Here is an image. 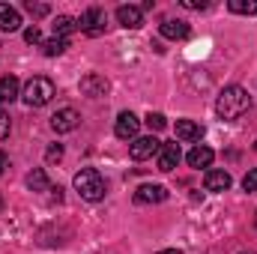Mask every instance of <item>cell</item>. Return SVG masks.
Segmentation results:
<instances>
[{"label": "cell", "instance_id": "d4e9b609", "mask_svg": "<svg viewBox=\"0 0 257 254\" xmlns=\"http://www.w3.org/2000/svg\"><path fill=\"white\" fill-rule=\"evenodd\" d=\"M242 189L245 191H257V168H251V171L242 177Z\"/></svg>", "mask_w": 257, "mask_h": 254}, {"label": "cell", "instance_id": "277c9868", "mask_svg": "<svg viewBox=\"0 0 257 254\" xmlns=\"http://www.w3.org/2000/svg\"><path fill=\"white\" fill-rule=\"evenodd\" d=\"M78 30L81 33H87V36H102L105 33V12L99 9V6H90L84 15H81V21H78Z\"/></svg>", "mask_w": 257, "mask_h": 254}, {"label": "cell", "instance_id": "d6986e66", "mask_svg": "<svg viewBox=\"0 0 257 254\" xmlns=\"http://www.w3.org/2000/svg\"><path fill=\"white\" fill-rule=\"evenodd\" d=\"M78 30V18H72V15H60L57 21H54V36H60L66 39L69 33H75Z\"/></svg>", "mask_w": 257, "mask_h": 254}, {"label": "cell", "instance_id": "44dd1931", "mask_svg": "<svg viewBox=\"0 0 257 254\" xmlns=\"http://www.w3.org/2000/svg\"><path fill=\"white\" fill-rule=\"evenodd\" d=\"M227 9L236 12V15H254L257 12V0H230Z\"/></svg>", "mask_w": 257, "mask_h": 254}, {"label": "cell", "instance_id": "30bf717a", "mask_svg": "<svg viewBox=\"0 0 257 254\" xmlns=\"http://www.w3.org/2000/svg\"><path fill=\"white\" fill-rule=\"evenodd\" d=\"M230 183H233V180H230V174H227V171L209 168V171L203 174V189H206V191H215V194H218V191H227V189H230Z\"/></svg>", "mask_w": 257, "mask_h": 254}, {"label": "cell", "instance_id": "484cf974", "mask_svg": "<svg viewBox=\"0 0 257 254\" xmlns=\"http://www.w3.org/2000/svg\"><path fill=\"white\" fill-rule=\"evenodd\" d=\"M9 129H12V123H9V114L0 108V141H3V138H9Z\"/></svg>", "mask_w": 257, "mask_h": 254}, {"label": "cell", "instance_id": "3957f363", "mask_svg": "<svg viewBox=\"0 0 257 254\" xmlns=\"http://www.w3.org/2000/svg\"><path fill=\"white\" fill-rule=\"evenodd\" d=\"M75 191H78L84 200H90V203L102 200V197H105V180H102V174H99L96 168H81V171L75 174Z\"/></svg>", "mask_w": 257, "mask_h": 254}, {"label": "cell", "instance_id": "ffe728a7", "mask_svg": "<svg viewBox=\"0 0 257 254\" xmlns=\"http://www.w3.org/2000/svg\"><path fill=\"white\" fill-rule=\"evenodd\" d=\"M45 57H60L66 48H69V39H60V36H51V39H45Z\"/></svg>", "mask_w": 257, "mask_h": 254}, {"label": "cell", "instance_id": "4fadbf2b", "mask_svg": "<svg viewBox=\"0 0 257 254\" xmlns=\"http://www.w3.org/2000/svg\"><path fill=\"white\" fill-rule=\"evenodd\" d=\"M159 33L165 36V39H186L189 36V24L186 21H180V18H165L162 24H159Z\"/></svg>", "mask_w": 257, "mask_h": 254}, {"label": "cell", "instance_id": "ba28073f", "mask_svg": "<svg viewBox=\"0 0 257 254\" xmlns=\"http://www.w3.org/2000/svg\"><path fill=\"white\" fill-rule=\"evenodd\" d=\"M138 129H141V120H138L132 111H123V114L117 117L114 135H117L120 141H135V138H138Z\"/></svg>", "mask_w": 257, "mask_h": 254}, {"label": "cell", "instance_id": "83f0119b", "mask_svg": "<svg viewBox=\"0 0 257 254\" xmlns=\"http://www.w3.org/2000/svg\"><path fill=\"white\" fill-rule=\"evenodd\" d=\"M180 3H183L186 9H206V6H209L206 0H180Z\"/></svg>", "mask_w": 257, "mask_h": 254}, {"label": "cell", "instance_id": "ac0fdd59", "mask_svg": "<svg viewBox=\"0 0 257 254\" xmlns=\"http://www.w3.org/2000/svg\"><path fill=\"white\" fill-rule=\"evenodd\" d=\"M27 189L30 191H51V183H48V174L42 168H33L27 174Z\"/></svg>", "mask_w": 257, "mask_h": 254}, {"label": "cell", "instance_id": "9a60e30c", "mask_svg": "<svg viewBox=\"0 0 257 254\" xmlns=\"http://www.w3.org/2000/svg\"><path fill=\"white\" fill-rule=\"evenodd\" d=\"M200 135H203V126L200 123H194V120H177V138L180 141L194 144V141H200Z\"/></svg>", "mask_w": 257, "mask_h": 254}, {"label": "cell", "instance_id": "9c48e42d", "mask_svg": "<svg viewBox=\"0 0 257 254\" xmlns=\"http://www.w3.org/2000/svg\"><path fill=\"white\" fill-rule=\"evenodd\" d=\"M180 159H183L180 144H162V150H159V171L171 174V171L180 165Z\"/></svg>", "mask_w": 257, "mask_h": 254}, {"label": "cell", "instance_id": "8fae6325", "mask_svg": "<svg viewBox=\"0 0 257 254\" xmlns=\"http://www.w3.org/2000/svg\"><path fill=\"white\" fill-rule=\"evenodd\" d=\"M165 197H168V189L156 186V183H144L135 191V203H162Z\"/></svg>", "mask_w": 257, "mask_h": 254}, {"label": "cell", "instance_id": "2e32d148", "mask_svg": "<svg viewBox=\"0 0 257 254\" xmlns=\"http://www.w3.org/2000/svg\"><path fill=\"white\" fill-rule=\"evenodd\" d=\"M21 96V84L15 75H3L0 78V102H15Z\"/></svg>", "mask_w": 257, "mask_h": 254}, {"label": "cell", "instance_id": "6da1fadb", "mask_svg": "<svg viewBox=\"0 0 257 254\" xmlns=\"http://www.w3.org/2000/svg\"><path fill=\"white\" fill-rule=\"evenodd\" d=\"M248 108H251V96H248V90L239 87V84L224 87V90L218 93V99H215V114H218L221 120H239L242 114H248Z\"/></svg>", "mask_w": 257, "mask_h": 254}, {"label": "cell", "instance_id": "4dcf8cb0", "mask_svg": "<svg viewBox=\"0 0 257 254\" xmlns=\"http://www.w3.org/2000/svg\"><path fill=\"white\" fill-rule=\"evenodd\" d=\"M0 209H3V197H0Z\"/></svg>", "mask_w": 257, "mask_h": 254}, {"label": "cell", "instance_id": "52a82bcc", "mask_svg": "<svg viewBox=\"0 0 257 254\" xmlns=\"http://www.w3.org/2000/svg\"><path fill=\"white\" fill-rule=\"evenodd\" d=\"M108 90H111V84H108V78H105V75L90 72V75H84V78H81V93H84V96H90V99H99V96H105Z\"/></svg>", "mask_w": 257, "mask_h": 254}, {"label": "cell", "instance_id": "5bb4252c", "mask_svg": "<svg viewBox=\"0 0 257 254\" xmlns=\"http://www.w3.org/2000/svg\"><path fill=\"white\" fill-rule=\"evenodd\" d=\"M0 30L3 33H15L21 30V12L9 3H0Z\"/></svg>", "mask_w": 257, "mask_h": 254}, {"label": "cell", "instance_id": "1f68e13d", "mask_svg": "<svg viewBox=\"0 0 257 254\" xmlns=\"http://www.w3.org/2000/svg\"><path fill=\"white\" fill-rule=\"evenodd\" d=\"M254 224H257V218H254Z\"/></svg>", "mask_w": 257, "mask_h": 254}, {"label": "cell", "instance_id": "f1b7e54d", "mask_svg": "<svg viewBox=\"0 0 257 254\" xmlns=\"http://www.w3.org/2000/svg\"><path fill=\"white\" fill-rule=\"evenodd\" d=\"M159 254H183L180 248H165V251H159Z\"/></svg>", "mask_w": 257, "mask_h": 254}, {"label": "cell", "instance_id": "cb8c5ba5", "mask_svg": "<svg viewBox=\"0 0 257 254\" xmlns=\"http://www.w3.org/2000/svg\"><path fill=\"white\" fill-rule=\"evenodd\" d=\"M60 159H63V147H60V144H51L48 153H45V162L54 165V162H60Z\"/></svg>", "mask_w": 257, "mask_h": 254}, {"label": "cell", "instance_id": "4316f807", "mask_svg": "<svg viewBox=\"0 0 257 254\" xmlns=\"http://www.w3.org/2000/svg\"><path fill=\"white\" fill-rule=\"evenodd\" d=\"M39 39H42V33H39V27H36V24H33V27H27V30H24V42H30V45H36V42H39Z\"/></svg>", "mask_w": 257, "mask_h": 254}, {"label": "cell", "instance_id": "f546056e", "mask_svg": "<svg viewBox=\"0 0 257 254\" xmlns=\"http://www.w3.org/2000/svg\"><path fill=\"white\" fill-rule=\"evenodd\" d=\"M3 168H6V159H3V156H0V174H3Z\"/></svg>", "mask_w": 257, "mask_h": 254}, {"label": "cell", "instance_id": "d6a6232c", "mask_svg": "<svg viewBox=\"0 0 257 254\" xmlns=\"http://www.w3.org/2000/svg\"><path fill=\"white\" fill-rule=\"evenodd\" d=\"M254 147H257V144H254Z\"/></svg>", "mask_w": 257, "mask_h": 254}, {"label": "cell", "instance_id": "5b68a950", "mask_svg": "<svg viewBox=\"0 0 257 254\" xmlns=\"http://www.w3.org/2000/svg\"><path fill=\"white\" fill-rule=\"evenodd\" d=\"M159 150H162V141H159L156 135H147V138H135V141H132L128 156H132L135 162H144V159L159 156Z\"/></svg>", "mask_w": 257, "mask_h": 254}, {"label": "cell", "instance_id": "603a6c76", "mask_svg": "<svg viewBox=\"0 0 257 254\" xmlns=\"http://www.w3.org/2000/svg\"><path fill=\"white\" fill-rule=\"evenodd\" d=\"M24 9H27L33 18H42V15H48V12H51L45 3H33V0H27V3H24Z\"/></svg>", "mask_w": 257, "mask_h": 254}, {"label": "cell", "instance_id": "7a4b0ae2", "mask_svg": "<svg viewBox=\"0 0 257 254\" xmlns=\"http://www.w3.org/2000/svg\"><path fill=\"white\" fill-rule=\"evenodd\" d=\"M54 96H57V87H54V81L45 78V75L30 78V81L24 84V90H21V99H24V105H30V108H42V105H48Z\"/></svg>", "mask_w": 257, "mask_h": 254}, {"label": "cell", "instance_id": "e0dca14e", "mask_svg": "<svg viewBox=\"0 0 257 254\" xmlns=\"http://www.w3.org/2000/svg\"><path fill=\"white\" fill-rule=\"evenodd\" d=\"M186 159H189V165H192V168H209V165H212V159H215V153H212L209 147H200V144H197Z\"/></svg>", "mask_w": 257, "mask_h": 254}, {"label": "cell", "instance_id": "8992f818", "mask_svg": "<svg viewBox=\"0 0 257 254\" xmlns=\"http://www.w3.org/2000/svg\"><path fill=\"white\" fill-rule=\"evenodd\" d=\"M78 126H81V114H78L75 108H60V111L51 117V129H54L57 135H69V132H75Z\"/></svg>", "mask_w": 257, "mask_h": 254}, {"label": "cell", "instance_id": "7c38bea8", "mask_svg": "<svg viewBox=\"0 0 257 254\" xmlns=\"http://www.w3.org/2000/svg\"><path fill=\"white\" fill-rule=\"evenodd\" d=\"M117 21L123 24V27H141L144 24V9L141 6H132V3H123V6H117Z\"/></svg>", "mask_w": 257, "mask_h": 254}, {"label": "cell", "instance_id": "7402d4cb", "mask_svg": "<svg viewBox=\"0 0 257 254\" xmlns=\"http://www.w3.org/2000/svg\"><path fill=\"white\" fill-rule=\"evenodd\" d=\"M144 123L150 126V132H162V129L168 126V120H165V114H153V111L147 114V120H144Z\"/></svg>", "mask_w": 257, "mask_h": 254}]
</instances>
